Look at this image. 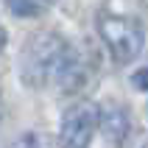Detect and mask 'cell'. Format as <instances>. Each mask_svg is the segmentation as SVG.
Masks as SVG:
<instances>
[{
    "instance_id": "cell-1",
    "label": "cell",
    "mask_w": 148,
    "mask_h": 148,
    "mask_svg": "<svg viewBox=\"0 0 148 148\" xmlns=\"http://www.w3.org/2000/svg\"><path fill=\"white\" fill-rule=\"evenodd\" d=\"M81 56L70 48L59 34L39 31L28 36L20 53V75L28 87H59V90H78L84 84Z\"/></svg>"
},
{
    "instance_id": "cell-2",
    "label": "cell",
    "mask_w": 148,
    "mask_h": 148,
    "mask_svg": "<svg viewBox=\"0 0 148 148\" xmlns=\"http://www.w3.org/2000/svg\"><path fill=\"white\" fill-rule=\"evenodd\" d=\"M98 34L117 64L134 62L140 56L143 39H145L140 25L134 20H129V17H120V14H103L98 20Z\"/></svg>"
},
{
    "instance_id": "cell-3",
    "label": "cell",
    "mask_w": 148,
    "mask_h": 148,
    "mask_svg": "<svg viewBox=\"0 0 148 148\" xmlns=\"http://www.w3.org/2000/svg\"><path fill=\"white\" fill-rule=\"evenodd\" d=\"M98 126L101 109L92 101H78L67 106L62 115V129H59V148H90Z\"/></svg>"
},
{
    "instance_id": "cell-4",
    "label": "cell",
    "mask_w": 148,
    "mask_h": 148,
    "mask_svg": "<svg viewBox=\"0 0 148 148\" xmlns=\"http://www.w3.org/2000/svg\"><path fill=\"white\" fill-rule=\"evenodd\" d=\"M101 129H103L115 143L126 140V134H129V112L120 109V106L101 109Z\"/></svg>"
},
{
    "instance_id": "cell-5",
    "label": "cell",
    "mask_w": 148,
    "mask_h": 148,
    "mask_svg": "<svg viewBox=\"0 0 148 148\" xmlns=\"http://www.w3.org/2000/svg\"><path fill=\"white\" fill-rule=\"evenodd\" d=\"M6 8L17 17H39L42 14V3L39 0H3Z\"/></svg>"
},
{
    "instance_id": "cell-6",
    "label": "cell",
    "mask_w": 148,
    "mask_h": 148,
    "mask_svg": "<svg viewBox=\"0 0 148 148\" xmlns=\"http://www.w3.org/2000/svg\"><path fill=\"white\" fill-rule=\"evenodd\" d=\"M8 148H45V140H42L39 134L28 132V134H20L17 140H11Z\"/></svg>"
},
{
    "instance_id": "cell-7",
    "label": "cell",
    "mask_w": 148,
    "mask_h": 148,
    "mask_svg": "<svg viewBox=\"0 0 148 148\" xmlns=\"http://www.w3.org/2000/svg\"><path fill=\"white\" fill-rule=\"evenodd\" d=\"M132 84L137 87V90H148V67L145 70H137V73L132 75Z\"/></svg>"
},
{
    "instance_id": "cell-8",
    "label": "cell",
    "mask_w": 148,
    "mask_h": 148,
    "mask_svg": "<svg viewBox=\"0 0 148 148\" xmlns=\"http://www.w3.org/2000/svg\"><path fill=\"white\" fill-rule=\"evenodd\" d=\"M6 39H8V36H6V28L0 25V53H3V48H6Z\"/></svg>"
},
{
    "instance_id": "cell-9",
    "label": "cell",
    "mask_w": 148,
    "mask_h": 148,
    "mask_svg": "<svg viewBox=\"0 0 148 148\" xmlns=\"http://www.w3.org/2000/svg\"><path fill=\"white\" fill-rule=\"evenodd\" d=\"M42 3H56V0H42Z\"/></svg>"
},
{
    "instance_id": "cell-10",
    "label": "cell",
    "mask_w": 148,
    "mask_h": 148,
    "mask_svg": "<svg viewBox=\"0 0 148 148\" xmlns=\"http://www.w3.org/2000/svg\"><path fill=\"white\" fill-rule=\"evenodd\" d=\"M143 148H148V143H145V145H143Z\"/></svg>"
}]
</instances>
